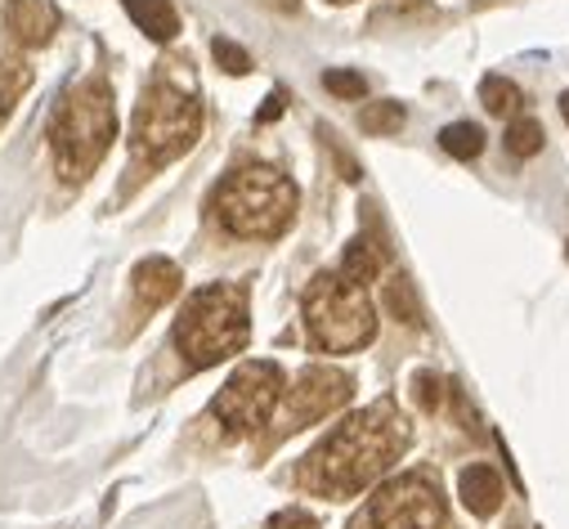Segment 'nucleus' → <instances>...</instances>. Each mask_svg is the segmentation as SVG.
<instances>
[{
    "label": "nucleus",
    "mask_w": 569,
    "mask_h": 529,
    "mask_svg": "<svg viewBox=\"0 0 569 529\" xmlns=\"http://www.w3.org/2000/svg\"><path fill=\"white\" fill-rule=\"evenodd\" d=\"M408 445V422L390 400L368 405L363 413L346 418L301 467V485L328 498H350L381 480Z\"/></svg>",
    "instance_id": "f257e3e1"
},
{
    "label": "nucleus",
    "mask_w": 569,
    "mask_h": 529,
    "mask_svg": "<svg viewBox=\"0 0 569 529\" xmlns=\"http://www.w3.org/2000/svg\"><path fill=\"white\" fill-rule=\"evenodd\" d=\"M117 136V103L103 77H90L81 86L68 90V99L59 103L54 121H50V144H54V162L63 180H86L103 153L112 149Z\"/></svg>",
    "instance_id": "f03ea898"
},
{
    "label": "nucleus",
    "mask_w": 569,
    "mask_h": 529,
    "mask_svg": "<svg viewBox=\"0 0 569 529\" xmlns=\"http://www.w3.org/2000/svg\"><path fill=\"white\" fill-rule=\"evenodd\" d=\"M251 337V315H247V292L233 283H211L189 297L180 323H176V346L189 368H216L220 359L238 355Z\"/></svg>",
    "instance_id": "7ed1b4c3"
},
{
    "label": "nucleus",
    "mask_w": 569,
    "mask_h": 529,
    "mask_svg": "<svg viewBox=\"0 0 569 529\" xmlns=\"http://www.w3.org/2000/svg\"><path fill=\"white\" fill-rule=\"evenodd\" d=\"M297 216V184L273 167H242L216 189V220L238 238H273Z\"/></svg>",
    "instance_id": "20e7f679"
},
{
    "label": "nucleus",
    "mask_w": 569,
    "mask_h": 529,
    "mask_svg": "<svg viewBox=\"0 0 569 529\" xmlns=\"http://www.w3.org/2000/svg\"><path fill=\"white\" fill-rule=\"evenodd\" d=\"M306 328H310L319 350L350 355V350H363L372 341L377 315H372V301L363 297L359 283H350L341 275H319L306 292Z\"/></svg>",
    "instance_id": "39448f33"
},
{
    "label": "nucleus",
    "mask_w": 569,
    "mask_h": 529,
    "mask_svg": "<svg viewBox=\"0 0 569 529\" xmlns=\"http://www.w3.org/2000/svg\"><path fill=\"white\" fill-rule=\"evenodd\" d=\"M134 153L139 162L149 167H162V162H176L180 153H189L202 136V103L176 86H153L144 94V103L134 108Z\"/></svg>",
    "instance_id": "423d86ee"
},
{
    "label": "nucleus",
    "mask_w": 569,
    "mask_h": 529,
    "mask_svg": "<svg viewBox=\"0 0 569 529\" xmlns=\"http://www.w3.org/2000/svg\"><path fill=\"white\" fill-rule=\"evenodd\" d=\"M278 400H282V368L269 359H251L220 386L211 413L224 422L229 436H251L273 418Z\"/></svg>",
    "instance_id": "0eeeda50"
},
{
    "label": "nucleus",
    "mask_w": 569,
    "mask_h": 529,
    "mask_svg": "<svg viewBox=\"0 0 569 529\" xmlns=\"http://www.w3.org/2000/svg\"><path fill=\"white\" fill-rule=\"evenodd\" d=\"M355 529H445V498L431 476H399L381 485Z\"/></svg>",
    "instance_id": "6e6552de"
},
{
    "label": "nucleus",
    "mask_w": 569,
    "mask_h": 529,
    "mask_svg": "<svg viewBox=\"0 0 569 529\" xmlns=\"http://www.w3.org/2000/svg\"><path fill=\"white\" fill-rule=\"evenodd\" d=\"M355 395V381L337 368H306L297 377V386L288 390V400H282V431L278 436H292L301 427H310L315 418H328L337 413L341 405H350Z\"/></svg>",
    "instance_id": "1a4fd4ad"
},
{
    "label": "nucleus",
    "mask_w": 569,
    "mask_h": 529,
    "mask_svg": "<svg viewBox=\"0 0 569 529\" xmlns=\"http://www.w3.org/2000/svg\"><path fill=\"white\" fill-rule=\"evenodd\" d=\"M6 28H10V37H14L19 46H28V50L46 46V41L54 37V28H59L54 0H10V6H6Z\"/></svg>",
    "instance_id": "9d476101"
},
{
    "label": "nucleus",
    "mask_w": 569,
    "mask_h": 529,
    "mask_svg": "<svg viewBox=\"0 0 569 529\" xmlns=\"http://www.w3.org/2000/svg\"><path fill=\"white\" fill-rule=\"evenodd\" d=\"M180 292V264L167 256H149L134 264V297L144 306H167Z\"/></svg>",
    "instance_id": "9b49d317"
},
{
    "label": "nucleus",
    "mask_w": 569,
    "mask_h": 529,
    "mask_svg": "<svg viewBox=\"0 0 569 529\" xmlns=\"http://www.w3.org/2000/svg\"><path fill=\"white\" fill-rule=\"evenodd\" d=\"M458 493L462 502L476 511V516H493L502 507V476L489 467V462H476L458 476Z\"/></svg>",
    "instance_id": "f8f14e48"
},
{
    "label": "nucleus",
    "mask_w": 569,
    "mask_h": 529,
    "mask_svg": "<svg viewBox=\"0 0 569 529\" xmlns=\"http://www.w3.org/2000/svg\"><path fill=\"white\" fill-rule=\"evenodd\" d=\"M126 14L134 19V28L153 37V41H171L180 32V14L171 0H126Z\"/></svg>",
    "instance_id": "ddd939ff"
},
{
    "label": "nucleus",
    "mask_w": 569,
    "mask_h": 529,
    "mask_svg": "<svg viewBox=\"0 0 569 529\" xmlns=\"http://www.w3.org/2000/svg\"><path fill=\"white\" fill-rule=\"evenodd\" d=\"M381 260H386V251H381L372 238H355V242H346V251H341V279L368 288V283L381 275Z\"/></svg>",
    "instance_id": "4468645a"
},
{
    "label": "nucleus",
    "mask_w": 569,
    "mask_h": 529,
    "mask_svg": "<svg viewBox=\"0 0 569 529\" xmlns=\"http://www.w3.org/2000/svg\"><path fill=\"white\" fill-rule=\"evenodd\" d=\"M32 86V68L23 59H10L0 54V121H6L14 112V103L23 99V90Z\"/></svg>",
    "instance_id": "2eb2a0df"
},
{
    "label": "nucleus",
    "mask_w": 569,
    "mask_h": 529,
    "mask_svg": "<svg viewBox=\"0 0 569 529\" xmlns=\"http://www.w3.org/2000/svg\"><path fill=\"white\" fill-rule=\"evenodd\" d=\"M440 144H445V153H453L458 162H476V158L485 153V130H480L476 121H453V126L440 130Z\"/></svg>",
    "instance_id": "dca6fc26"
},
{
    "label": "nucleus",
    "mask_w": 569,
    "mask_h": 529,
    "mask_svg": "<svg viewBox=\"0 0 569 529\" xmlns=\"http://www.w3.org/2000/svg\"><path fill=\"white\" fill-rule=\"evenodd\" d=\"M480 99H485V108H489L493 117H516L520 103H525L520 86L507 81V77H485V81H480Z\"/></svg>",
    "instance_id": "f3484780"
},
{
    "label": "nucleus",
    "mask_w": 569,
    "mask_h": 529,
    "mask_svg": "<svg viewBox=\"0 0 569 529\" xmlns=\"http://www.w3.org/2000/svg\"><path fill=\"white\" fill-rule=\"evenodd\" d=\"M359 126L368 130V136H395V130L403 126V108L395 99H381V103H368L359 112Z\"/></svg>",
    "instance_id": "a211bd4d"
},
{
    "label": "nucleus",
    "mask_w": 569,
    "mask_h": 529,
    "mask_svg": "<svg viewBox=\"0 0 569 529\" xmlns=\"http://www.w3.org/2000/svg\"><path fill=\"white\" fill-rule=\"evenodd\" d=\"M538 149H542V126L533 117H516L507 126V153L511 158H533Z\"/></svg>",
    "instance_id": "6ab92c4d"
},
{
    "label": "nucleus",
    "mask_w": 569,
    "mask_h": 529,
    "mask_svg": "<svg viewBox=\"0 0 569 529\" xmlns=\"http://www.w3.org/2000/svg\"><path fill=\"white\" fill-rule=\"evenodd\" d=\"M381 306L399 319V323H417L421 319V310H417V297H412V288L403 283V279H390L386 283V292H381Z\"/></svg>",
    "instance_id": "aec40b11"
},
{
    "label": "nucleus",
    "mask_w": 569,
    "mask_h": 529,
    "mask_svg": "<svg viewBox=\"0 0 569 529\" xmlns=\"http://www.w3.org/2000/svg\"><path fill=\"white\" fill-rule=\"evenodd\" d=\"M323 86L337 94V99H363L368 94V81L359 72H346V68H328L323 72Z\"/></svg>",
    "instance_id": "412c9836"
},
{
    "label": "nucleus",
    "mask_w": 569,
    "mask_h": 529,
    "mask_svg": "<svg viewBox=\"0 0 569 529\" xmlns=\"http://www.w3.org/2000/svg\"><path fill=\"white\" fill-rule=\"evenodd\" d=\"M211 54H216V63L229 72V77H242L247 68H251V59H247V50H238L233 41H224V37H216V46H211Z\"/></svg>",
    "instance_id": "4be33fe9"
},
{
    "label": "nucleus",
    "mask_w": 569,
    "mask_h": 529,
    "mask_svg": "<svg viewBox=\"0 0 569 529\" xmlns=\"http://www.w3.org/2000/svg\"><path fill=\"white\" fill-rule=\"evenodd\" d=\"M440 386H445V381H440L436 372H417V377H412V395L421 400V409H436V405H440Z\"/></svg>",
    "instance_id": "5701e85b"
},
{
    "label": "nucleus",
    "mask_w": 569,
    "mask_h": 529,
    "mask_svg": "<svg viewBox=\"0 0 569 529\" xmlns=\"http://www.w3.org/2000/svg\"><path fill=\"white\" fill-rule=\"evenodd\" d=\"M269 529H315V516L301 511V507H288V511H278V516L269 520Z\"/></svg>",
    "instance_id": "b1692460"
},
{
    "label": "nucleus",
    "mask_w": 569,
    "mask_h": 529,
    "mask_svg": "<svg viewBox=\"0 0 569 529\" xmlns=\"http://www.w3.org/2000/svg\"><path fill=\"white\" fill-rule=\"evenodd\" d=\"M278 112H282V94H269V103H264V108L256 112V121H273Z\"/></svg>",
    "instance_id": "393cba45"
},
{
    "label": "nucleus",
    "mask_w": 569,
    "mask_h": 529,
    "mask_svg": "<svg viewBox=\"0 0 569 529\" xmlns=\"http://www.w3.org/2000/svg\"><path fill=\"white\" fill-rule=\"evenodd\" d=\"M264 6H273V10H297L301 0H264Z\"/></svg>",
    "instance_id": "a878e982"
},
{
    "label": "nucleus",
    "mask_w": 569,
    "mask_h": 529,
    "mask_svg": "<svg viewBox=\"0 0 569 529\" xmlns=\"http://www.w3.org/2000/svg\"><path fill=\"white\" fill-rule=\"evenodd\" d=\"M560 117H565V121H569V90H565V94H560Z\"/></svg>",
    "instance_id": "bb28decb"
},
{
    "label": "nucleus",
    "mask_w": 569,
    "mask_h": 529,
    "mask_svg": "<svg viewBox=\"0 0 569 529\" xmlns=\"http://www.w3.org/2000/svg\"><path fill=\"white\" fill-rule=\"evenodd\" d=\"M328 6H355V0H328Z\"/></svg>",
    "instance_id": "cd10ccee"
}]
</instances>
